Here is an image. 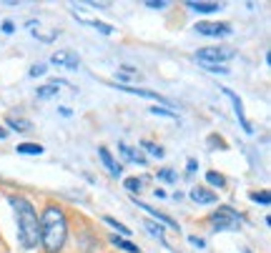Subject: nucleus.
<instances>
[{"label":"nucleus","mask_w":271,"mask_h":253,"mask_svg":"<svg viewBox=\"0 0 271 253\" xmlns=\"http://www.w3.org/2000/svg\"><path fill=\"white\" fill-rule=\"evenodd\" d=\"M159 178H163V181H176V176L171 173V168H163V171H159Z\"/></svg>","instance_id":"nucleus-31"},{"label":"nucleus","mask_w":271,"mask_h":253,"mask_svg":"<svg viewBox=\"0 0 271 253\" xmlns=\"http://www.w3.org/2000/svg\"><path fill=\"white\" fill-rule=\"evenodd\" d=\"M118 91H123V93H131V96H138V98H151V101H159V103H166V105H168V101H166L163 96L153 93V91H143V88H131V86H118Z\"/></svg>","instance_id":"nucleus-11"},{"label":"nucleus","mask_w":271,"mask_h":253,"mask_svg":"<svg viewBox=\"0 0 271 253\" xmlns=\"http://www.w3.org/2000/svg\"><path fill=\"white\" fill-rule=\"evenodd\" d=\"M115 78H118V80H138L141 73L136 68H131V65H121L118 70H115Z\"/></svg>","instance_id":"nucleus-18"},{"label":"nucleus","mask_w":271,"mask_h":253,"mask_svg":"<svg viewBox=\"0 0 271 253\" xmlns=\"http://www.w3.org/2000/svg\"><path fill=\"white\" fill-rule=\"evenodd\" d=\"M63 86V80H53V83H48V86H41L35 91V96H38V101H48V98H53V96H58V88Z\"/></svg>","instance_id":"nucleus-13"},{"label":"nucleus","mask_w":271,"mask_h":253,"mask_svg":"<svg viewBox=\"0 0 271 253\" xmlns=\"http://www.w3.org/2000/svg\"><path fill=\"white\" fill-rule=\"evenodd\" d=\"M110 243L118 246V248L126 251V253H141V248H138L136 243H131V241H126V238H118V236H110Z\"/></svg>","instance_id":"nucleus-17"},{"label":"nucleus","mask_w":271,"mask_h":253,"mask_svg":"<svg viewBox=\"0 0 271 253\" xmlns=\"http://www.w3.org/2000/svg\"><path fill=\"white\" fill-rule=\"evenodd\" d=\"M58 110H60V115H63V118H70V115H73V110H70V108H65V105H63V108H58Z\"/></svg>","instance_id":"nucleus-35"},{"label":"nucleus","mask_w":271,"mask_h":253,"mask_svg":"<svg viewBox=\"0 0 271 253\" xmlns=\"http://www.w3.org/2000/svg\"><path fill=\"white\" fill-rule=\"evenodd\" d=\"M143 226H146V231H148L151 236H159V238H163V226H161V223H153V221H146Z\"/></svg>","instance_id":"nucleus-24"},{"label":"nucleus","mask_w":271,"mask_h":253,"mask_svg":"<svg viewBox=\"0 0 271 253\" xmlns=\"http://www.w3.org/2000/svg\"><path fill=\"white\" fill-rule=\"evenodd\" d=\"M186 168H188V171H186V173L191 176V173H196V168H199V163H196V160H193V158H188V163H186Z\"/></svg>","instance_id":"nucleus-32"},{"label":"nucleus","mask_w":271,"mask_h":253,"mask_svg":"<svg viewBox=\"0 0 271 253\" xmlns=\"http://www.w3.org/2000/svg\"><path fill=\"white\" fill-rule=\"evenodd\" d=\"M126 191H131V193H138L141 191V186H143V181L141 178H126Z\"/></svg>","instance_id":"nucleus-25"},{"label":"nucleus","mask_w":271,"mask_h":253,"mask_svg":"<svg viewBox=\"0 0 271 253\" xmlns=\"http://www.w3.org/2000/svg\"><path fill=\"white\" fill-rule=\"evenodd\" d=\"M196 33L201 35H209V38H226L231 35V25L228 23H209V20H201L196 23V28H193Z\"/></svg>","instance_id":"nucleus-5"},{"label":"nucleus","mask_w":271,"mask_h":253,"mask_svg":"<svg viewBox=\"0 0 271 253\" xmlns=\"http://www.w3.org/2000/svg\"><path fill=\"white\" fill-rule=\"evenodd\" d=\"M8 128H10V131H18V133H30V131H33V123H30L28 118L8 115Z\"/></svg>","instance_id":"nucleus-14"},{"label":"nucleus","mask_w":271,"mask_h":253,"mask_svg":"<svg viewBox=\"0 0 271 253\" xmlns=\"http://www.w3.org/2000/svg\"><path fill=\"white\" fill-rule=\"evenodd\" d=\"M209 223L216 228V231H236L241 223H244V218L236 213L234 208H228V205H218L214 213L209 216Z\"/></svg>","instance_id":"nucleus-3"},{"label":"nucleus","mask_w":271,"mask_h":253,"mask_svg":"<svg viewBox=\"0 0 271 253\" xmlns=\"http://www.w3.org/2000/svg\"><path fill=\"white\" fill-rule=\"evenodd\" d=\"M51 63H53V65H60V68H65V70H75V68L81 65V58L75 55L73 51H58V53L51 55Z\"/></svg>","instance_id":"nucleus-7"},{"label":"nucleus","mask_w":271,"mask_h":253,"mask_svg":"<svg viewBox=\"0 0 271 253\" xmlns=\"http://www.w3.org/2000/svg\"><path fill=\"white\" fill-rule=\"evenodd\" d=\"M223 91V96L234 103V113H236V118H239V123H241V128L246 131V133H254V128H251V123H249V118H246V113H244V103H241V98L231 91V88H221Z\"/></svg>","instance_id":"nucleus-6"},{"label":"nucleus","mask_w":271,"mask_h":253,"mask_svg":"<svg viewBox=\"0 0 271 253\" xmlns=\"http://www.w3.org/2000/svg\"><path fill=\"white\" fill-rule=\"evenodd\" d=\"M13 30H15V25H13V20H5V23H3V33H5V35H10Z\"/></svg>","instance_id":"nucleus-33"},{"label":"nucleus","mask_w":271,"mask_h":253,"mask_svg":"<svg viewBox=\"0 0 271 253\" xmlns=\"http://www.w3.org/2000/svg\"><path fill=\"white\" fill-rule=\"evenodd\" d=\"M141 148H146L153 158H163V148H161V146H156V143H151V141H143V143H141Z\"/></svg>","instance_id":"nucleus-22"},{"label":"nucleus","mask_w":271,"mask_h":253,"mask_svg":"<svg viewBox=\"0 0 271 253\" xmlns=\"http://www.w3.org/2000/svg\"><path fill=\"white\" fill-rule=\"evenodd\" d=\"M209 146H211V148H216V146H218L221 151H226V143H223L218 136H209Z\"/></svg>","instance_id":"nucleus-28"},{"label":"nucleus","mask_w":271,"mask_h":253,"mask_svg":"<svg viewBox=\"0 0 271 253\" xmlns=\"http://www.w3.org/2000/svg\"><path fill=\"white\" fill-rule=\"evenodd\" d=\"M98 158L103 160V165L108 168V173H110L113 178H121L123 165H121V163H115V158L110 155V151H108V148H103V146H101V148H98Z\"/></svg>","instance_id":"nucleus-8"},{"label":"nucleus","mask_w":271,"mask_h":253,"mask_svg":"<svg viewBox=\"0 0 271 253\" xmlns=\"http://www.w3.org/2000/svg\"><path fill=\"white\" fill-rule=\"evenodd\" d=\"M41 243L48 253H58L68 238V218L60 205H48L41 213Z\"/></svg>","instance_id":"nucleus-2"},{"label":"nucleus","mask_w":271,"mask_h":253,"mask_svg":"<svg viewBox=\"0 0 271 253\" xmlns=\"http://www.w3.org/2000/svg\"><path fill=\"white\" fill-rule=\"evenodd\" d=\"M103 221H106V223H108L110 228H115V231H118L121 236H131V233H133V231H128V226H123V223H118V221H115L113 216H106Z\"/></svg>","instance_id":"nucleus-21"},{"label":"nucleus","mask_w":271,"mask_h":253,"mask_svg":"<svg viewBox=\"0 0 271 253\" xmlns=\"http://www.w3.org/2000/svg\"><path fill=\"white\" fill-rule=\"evenodd\" d=\"M188 196H191V201H193V203H201V205H214V203L218 201V196H216L214 191L201 188V186H199V188H191V193H188Z\"/></svg>","instance_id":"nucleus-9"},{"label":"nucleus","mask_w":271,"mask_h":253,"mask_svg":"<svg viewBox=\"0 0 271 253\" xmlns=\"http://www.w3.org/2000/svg\"><path fill=\"white\" fill-rule=\"evenodd\" d=\"M188 241H191V246H199V248H204V246H206V243H204V238H199V236H191Z\"/></svg>","instance_id":"nucleus-34"},{"label":"nucleus","mask_w":271,"mask_h":253,"mask_svg":"<svg viewBox=\"0 0 271 253\" xmlns=\"http://www.w3.org/2000/svg\"><path fill=\"white\" fill-rule=\"evenodd\" d=\"M236 53L231 48H199L196 58L199 63H209V65H223L226 60H231Z\"/></svg>","instance_id":"nucleus-4"},{"label":"nucleus","mask_w":271,"mask_h":253,"mask_svg":"<svg viewBox=\"0 0 271 253\" xmlns=\"http://www.w3.org/2000/svg\"><path fill=\"white\" fill-rule=\"evenodd\" d=\"M8 138V131H3V128H0V141H5Z\"/></svg>","instance_id":"nucleus-36"},{"label":"nucleus","mask_w":271,"mask_h":253,"mask_svg":"<svg viewBox=\"0 0 271 253\" xmlns=\"http://www.w3.org/2000/svg\"><path fill=\"white\" fill-rule=\"evenodd\" d=\"M20 155H41L43 153V146L41 143H18V148H15Z\"/></svg>","instance_id":"nucleus-16"},{"label":"nucleus","mask_w":271,"mask_h":253,"mask_svg":"<svg viewBox=\"0 0 271 253\" xmlns=\"http://www.w3.org/2000/svg\"><path fill=\"white\" fill-rule=\"evenodd\" d=\"M146 5H148V8H153V10H161V8H166L168 3H166V0H148Z\"/></svg>","instance_id":"nucleus-29"},{"label":"nucleus","mask_w":271,"mask_h":253,"mask_svg":"<svg viewBox=\"0 0 271 253\" xmlns=\"http://www.w3.org/2000/svg\"><path fill=\"white\" fill-rule=\"evenodd\" d=\"M10 208L15 210V221H18V241L25 251H33L41 243V226H38V213L28 198L23 196H8Z\"/></svg>","instance_id":"nucleus-1"},{"label":"nucleus","mask_w":271,"mask_h":253,"mask_svg":"<svg viewBox=\"0 0 271 253\" xmlns=\"http://www.w3.org/2000/svg\"><path fill=\"white\" fill-rule=\"evenodd\" d=\"M43 73H46V65H43V63H35V65L30 68V75H33V78H38V75H43Z\"/></svg>","instance_id":"nucleus-30"},{"label":"nucleus","mask_w":271,"mask_h":253,"mask_svg":"<svg viewBox=\"0 0 271 253\" xmlns=\"http://www.w3.org/2000/svg\"><path fill=\"white\" fill-rule=\"evenodd\" d=\"M151 113H153V115L171 118V120H178V113H173V110H168V108H161V105H153V108H151Z\"/></svg>","instance_id":"nucleus-23"},{"label":"nucleus","mask_w":271,"mask_h":253,"mask_svg":"<svg viewBox=\"0 0 271 253\" xmlns=\"http://www.w3.org/2000/svg\"><path fill=\"white\" fill-rule=\"evenodd\" d=\"M206 181H209V186H214V188H226V178H223L221 173H216V171H209V173H206Z\"/></svg>","instance_id":"nucleus-20"},{"label":"nucleus","mask_w":271,"mask_h":253,"mask_svg":"<svg viewBox=\"0 0 271 253\" xmlns=\"http://www.w3.org/2000/svg\"><path fill=\"white\" fill-rule=\"evenodd\" d=\"M251 201H256V203H261V205H269L271 203V196L264 191V193H251Z\"/></svg>","instance_id":"nucleus-27"},{"label":"nucleus","mask_w":271,"mask_h":253,"mask_svg":"<svg viewBox=\"0 0 271 253\" xmlns=\"http://www.w3.org/2000/svg\"><path fill=\"white\" fill-rule=\"evenodd\" d=\"M136 203H138V208H141V210H148V213H151L153 218H159V223H166V226H171V228H178V223H176L171 216H166V213H159L156 208H151V205H148V203H143V201H136Z\"/></svg>","instance_id":"nucleus-12"},{"label":"nucleus","mask_w":271,"mask_h":253,"mask_svg":"<svg viewBox=\"0 0 271 253\" xmlns=\"http://www.w3.org/2000/svg\"><path fill=\"white\" fill-rule=\"evenodd\" d=\"M83 23H88V25H93L98 33H103V35H110L113 33V25H108V23H101V20H91V18H81Z\"/></svg>","instance_id":"nucleus-19"},{"label":"nucleus","mask_w":271,"mask_h":253,"mask_svg":"<svg viewBox=\"0 0 271 253\" xmlns=\"http://www.w3.org/2000/svg\"><path fill=\"white\" fill-rule=\"evenodd\" d=\"M186 8H188V10H193V13H204V15H209V13L221 10L223 5H221V3H204V0H188Z\"/></svg>","instance_id":"nucleus-10"},{"label":"nucleus","mask_w":271,"mask_h":253,"mask_svg":"<svg viewBox=\"0 0 271 253\" xmlns=\"http://www.w3.org/2000/svg\"><path fill=\"white\" fill-rule=\"evenodd\" d=\"M118 148H121V155H123L126 160L138 163V165H143V163H146V158H143L141 153H136V148H131V146H126V143H118Z\"/></svg>","instance_id":"nucleus-15"},{"label":"nucleus","mask_w":271,"mask_h":253,"mask_svg":"<svg viewBox=\"0 0 271 253\" xmlns=\"http://www.w3.org/2000/svg\"><path fill=\"white\" fill-rule=\"evenodd\" d=\"M201 65H204L209 73H218V75H228V73H231L226 65H209V63H201Z\"/></svg>","instance_id":"nucleus-26"}]
</instances>
